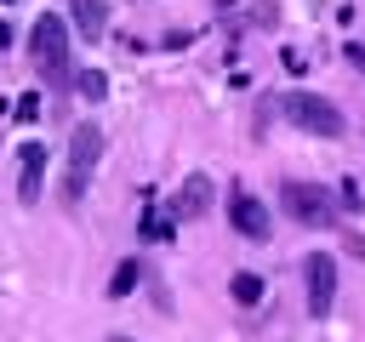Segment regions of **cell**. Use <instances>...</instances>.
I'll use <instances>...</instances> for the list:
<instances>
[{
  "label": "cell",
  "mask_w": 365,
  "mask_h": 342,
  "mask_svg": "<svg viewBox=\"0 0 365 342\" xmlns=\"http://www.w3.org/2000/svg\"><path fill=\"white\" fill-rule=\"evenodd\" d=\"M228 228L245 239H268L274 234V211L251 194V188H228Z\"/></svg>",
  "instance_id": "52a82bcc"
},
{
  "label": "cell",
  "mask_w": 365,
  "mask_h": 342,
  "mask_svg": "<svg viewBox=\"0 0 365 342\" xmlns=\"http://www.w3.org/2000/svg\"><path fill=\"white\" fill-rule=\"evenodd\" d=\"M68 23H74L86 40L108 34V0H68Z\"/></svg>",
  "instance_id": "9c48e42d"
},
{
  "label": "cell",
  "mask_w": 365,
  "mask_h": 342,
  "mask_svg": "<svg viewBox=\"0 0 365 342\" xmlns=\"http://www.w3.org/2000/svg\"><path fill=\"white\" fill-rule=\"evenodd\" d=\"M137 279H143V262H137V256H125V262L108 274V296H114V302H120V296H131V291H137Z\"/></svg>",
  "instance_id": "30bf717a"
},
{
  "label": "cell",
  "mask_w": 365,
  "mask_h": 342,
  "mask_svg": "<svg viewBox=\"0 0 365 342\" xmlns=\"http://www.w3.org/2000/svg\"><path fill=\"white\" fill-rule=\"evenodd\" d=\"M68 28H74V23H63L57 11H40V17L29 23V57H34V68L46 74V86H51V91H63V86H74V57H68Z\"/></svg>",
  "instance_id": "7a4b0ae2"
},
{
  "label": "cell",
  "mask_w": 365,
  "mask_h": 342,
  "mask_svg": "<svg viewBox=\"0 0 365 342\" xmlns=\"http://www.w3.org/2000/svg\"><path fill=\"white\" fill-rule=\"evenodd\" d=\"M74 91H80L86 103H103V97H108V80H103L97 68H80V74H74Z\"/></svg>",
  "instance_id": "7c38bea8"
},
{
  "label": "cell",
  "mask_w": 365,
  "mask_h": 342,
  "mask_svg": "<svg viewBox=\"0 0 365 342\" xmlns=\"http://www.w3.org/2000/svg\"><path fill=\"white\" fill-rule=\"evenodd\" d=\"M262 291H268V285H262L257 274H234V279H228V296H234L240 308H257V302H262Z\"/></svg>",
  "instance_id": "8fae6325"
},
{
  "label": "cell",
  "mask_w": 365,
  "mask_h": 342,
  "mask_svg": "<svg viewBox=\"0 0 365 342\" xmlns=\"http://www.w3.org/2000/svg\"><path fill=\"white\" fill-rule=\"evenodd\" d=\"M342 57H348L354 68H365V46H359V40H348V46H342Z\"/></svg>",
  "instance_id": "9a60e30c"
},
{
  "label": "cell",
  "mask_w": 365,
  "mask_h": 342,
  "mask_svg": "<svg viewBox=\"0 0 365 342\" xmlns=\"http://www.w3.org/2000/svg\"><path fill=\"white\" fill-rule=\"evenodd\" d=\"M211 200H217L211 177H205V171H188V177L171 188V200H165V217H171V222H194V217H205V211H211Z\"/></svg>",
  "instance_id": "8992f818"
},
{
  "label": "cell",
  "mask_w": 365,
  "mask_h": 342,
  "mask_svg": "<svg viewBox=\"0 0 365 342\" xmlns=\"http://www.w3.org/2000/svg\"><path fill=\"white\" fill-rule=\"evenodd\" d=\"M302 285H308V314L325 319L331 302H336V262H331V251H308L302 256Z\"/></svg>",
  "instance_id": "5b68a950"
},
{
  "label": "cell",
  "mask_w": 365,
  "mask_h": 342,
  "mask_svg": "<svg viewBox=\"0 0 365 342\" xmlns=\"http://www.w3.org/2000/svg\"><path fill=\"white\" fill-rule=\"evenodd\" d=\"M40 194H46V148L40 142H23V154H17V200L23 205H40Z\"/></svg>",
  "instance_id": "ba28073f"
},
{
  "label": "cell",
  "mask_w": 365,
  "mask_h": 342,
  "mask_svg": "<svg viewBox=\"0 0 365 342\" xmlns=\"http://www.w3.org/2000/svg\"><path fill=\"white\" fill-rule=\"evenodd\" d=\"M11 40H17V28H11V23H6V17H0V51H6V46H11Z\"/></svg>",
  "instance_id": "2e32d148"
},
{
  "label": "cell",
  "mask_w": 365,
  "mask_h": 342,
  "mask_svg": "<svg viewBox=\"0 0 365 342\" xmlns=\"http://www.w3.org/2000/svg\"><path fill=\"white\" fill-rule=\"evenodd\" d=\"M342 211H365V188H359L354 177L342 182Z\"/></svg>",
  "instance_id": "5bb4252c"
},
{
  "label": "cell",
  "mask_w": 365,
  "mask_h": 342,
  "mask_svg": "<svg viewBox=\"0 0 365 342\" xmlns=\"http://www.w3.org/2000/svg\"><path fill=\"white\" fill-rule=\"evenodd\" d=\"M108 342H131V336H108Z\"/></svg>",
  "instance_id": "e0dca14e"
},
{
  "label": "cell",
  "mask_w": 365,
  "mask_h": 342,
  "mask_svg": "<svg viewBox=\"0 0 365 342\" xmlns=\"http://www.w3.org/2000/svg\"><path fill=\"white\" fill-rule=\"evenodd\" d=\"M97 154H103V131L97 120H80L68 131V165H63V205H80L86 188H91V171H97Z\"/></svg>",
  "instance_id": "3957f363"
},
{
  "label": "cell",
  "mask_w": 365,
  "mask_h": 342,
  "mask_svg": "<svg viewBox=\"0 0 365 342\" xmlns=\"http://www.w3.org/2000/svg\"><path fill=\"white\" fill-rule=\"evenodd\" d=\"M262 114H279L285 125H297L308 137H342L348 131V114L331 97H319V91H274L262 103Z\"/></svg>",
  "instance_id": "6da1fadb"
},
{
  "label": "cell",
  "mask_w": 365,
  "mask_h": 342,
  "mask_svg": "<svg viewBox=\"0 0 365 342\" xmlns=\"http://www.w3.org/2000/svg\"><path fill=\"white\" fill-rule=\"evenodd\" d=\"M279 205L302 222V228H331L336 222V205H331V194L319 188V182H302V177H291V182H279Z\"/></svg>",
  "instance_id": "277c9868"
},
{
  "label": "cell",
  "mask_w": 365,
  "mask_h": 342,
  "mask_svg": "<svg viewBox=\"0 0 365 342\" xmlns=\"http://www.w3.org/2000/svg\"><path fill=\"white\" fill-rule=\"evenodd\" d=\"M17 120H23V125L40 120V91H23V97H17Z\"/></svg>",
  "instance_id": "4fadbf2b"
}]
</instances>
